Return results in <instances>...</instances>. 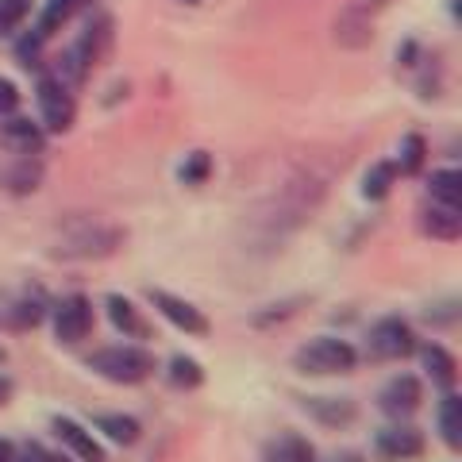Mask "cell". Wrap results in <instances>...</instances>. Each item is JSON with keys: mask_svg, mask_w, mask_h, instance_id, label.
I'll list each match as a JSON object with an SVG mask.
<instances>
[{"mask_svg": "<svg viewBox=\"0 0 462 462\" xmlns=\"http://www.w3.org/2000/svg\"><path fill=\"white\" fill-rule=\"evenodd\" d=\"M108 51H112V16L97 12V16L85 23V32H81L74 42H69V51L58 58L54 78L66 81L69 89H74V85H85L93 69L108 58Z\"/></svg>", "mask_w": 462, "mask_h": 462, "instance_id": "obj_1", "label": "cell"}, {"mask_svg": "<svg viewBox=\"0 0 462 462\" xmlns=\"http://www.w3.org/2000/svg\"><path fill=\"white\" fill-rule=\"evenodd\" d=\"M85 366H89L97 378H105L112 385H143L147 378H154V355L147 346L139 343H112V346H100L85 358Z\"/></svg>", "mask_w": 462, "mask_h": 462, "instance_id": "obj_2", "label": "cell"}, {"mask_svg": "<svg viewBox=\"0 0 462 462\" xmlns=\"http://www.w3.org/2000/svg\"><path fill=\"white\" fill-rule=\"evenodd\" d=\"M293 366L305 378H343V374H355L358 351L339 336H316L305 346H297Z\"/></svg>", "mask_w": 462, "mask_h": 462, "instance_id": "obj_3", "label": "cell"}, {"mask_svg": "<svg viewBox=\"0 0 462 462\" xmlns=\"http://www.w3.org/2000/svg\"><path fill=\"white\" fill-rule=\"evenodd\" d=\"M120 243H124L120 227H108L100 220H81V224L62 231L54 254L58 258H105V254H112L116 247H120Z\"/></svg>", "mask_w": 462, "mask_h": 462, "instance_id": "obj_4", "label": "cell"}, {"mask_svg": "<svg viewBox=\"0 0 462 462\" xmlns=\"http://www.w3.org/2000/svg\"><path fill=\"white\" fill-rule=\"evenodd\" d=\"M35 97H39V116H42V132L51 135H66L78 120V100L74 89L66 81H58L54 74H39L35 85Z\"/></svg>", "mask_w": 462, "mask_h": 462, "instance_id": "obj_5", "label": "cell"}, {"mask_svg": "<svg viewBox=\"0 0 462 462\" xmlns=\"http://www.w3.org/2000/svg\"><path fill=\"white\" fill-rule=\"evenodd\" d=\"M416 331L401 316H382L378 324L366 331V355L374 363H401V358L416 355Z\"/></svg>", "mask_w": 462, "mask_h": 462, "instance_id": "obj_6", "label": "cell"}, {"mask_svg": "<svg viewBox=\"0 0 462 462\" xmlns=\"http://www.w3.org/2000/svg\"><path fill=\"white\" fill-rule=\"evenodd\" d=\"M51 324H54V339L62 346H78L93 336L97 324V309L85 293H69L58 305H51Z\"/></svg>", "mask_w": 462, "mask_h": 462, "instance_id": "obj_7", "label": "cell"}, {"mask_svg": "<svg viewBox=\"0 0 462 462\" xmlns=\"http://www.w3.org/2000/svg\"><path fill=\"white\" fill-rule=\"evenodd\" d=\"M389 0H355V5H346L339 16H336V42L346 51H358L374 42V23H378L382 8Z\"/></svg>", "mask_w": 462, "mask_h": 462, "instance_id": "obj_8", "label": "cell"}, {"mask_svg": "<svg viewBox=\"0 0 462 462\" xmlns=\"http://www.w3.org/2000/svg\"><path fill=\"white\" fill-rule=\"evenodd\" d=\"M147 305L162 316L166 324H173L178 331H185V336H193V339H205L208 336V316L200 312L193 300H185V297H173L166 293V289H147Z\"/></svg>", "mask_w": 462, "mask_h": 462, "instance_id": "obj_9", "label": "cell"}, {"mask_svg": "<svg viewBox=\"0 0 462 462\" xmlns=\"http://www.w3.org/2000/svg\"><path fill=\"white\" fill-rule=\"evenodd\" d=\"M420 404H424V385L416 374H393L378 393V409L389 416V420H409Z\"/></svg>", "mask_w": 462, "mask_h": 462, "instance_id": "obj_10", "label": "cell"}, {"mask_svg": "<svg viewBox=\"0 0 462 462\" xmlns=\"http://www.w3.org/2000/svg\"><path fill=\"white\" fill-rule=\"evenodd\" d=\"M374 451L385 462H409L424 455V431L412 428L409 420H393L374 436Z\"/></svg>", "mask_w": 462, "mask_h": 462, "instance_id": "obj_11", "label": "cell"}, {"mask_svg": "<svg viewBox=\"0 0 462 462\" xmlns=\"http://www.w3.org/2000/svg\"><path fill=\"white\" fill-rule=\"evenodd\" d=\"M0 147L16 158H39L42 147H47V132L42 124H32L23 116H0Z\"/></svg>", "mask_w": 462, "mask_h": 462, "instance_id": "obj_12", "label": "cell"}, {"mask_svg": "<svg viewBox=\"0 0 462 462\" xmlns=\"http://www.w3.org/2000/svg\"><path fill=\"white\" fill-rule=\"evenodd\" d=\"M51 431H54L58 443H62L78 462H108V455H105V447H100V439H97L85 424H78L74 416H54V420H51Z\"/></svg>", "mask_w": 462, "mask_h": 462, "instance_id": "obj_13", "label": "cell"}, {"mask_svg": "<svg viewBox=\"0 0 462 462\" xmlns=\"http://www.w3.org/2000/svg\"><path fill=\"white\" fill-rule=\"evenodd\" d=\"M47 312H51V300L42 297V289H27V293H20L5 309V324L12 331H32V328H39L42 320H47Z\"/></svg>", "mask_w": 462, "mask_h": 462, "instance_id": "obj_14", "label": "cell"}, {"mask_svg": "<svg viewBox=\"0 0 462 462\" xmlns=\"http://www.w3.org/2000/svg\"><path fill=\"white\" fill-rule=\"evenodd\" d=\"M300 409L324 428H346L358 416L351 397H300Z\"/></svg>", "mask_w": 462, "mask_h": 462, "instance_id": "obj_15", "label": "cell"}, {"mask_svg": "<svg viewBox=\"0 0 462 462\" xmlns=\"http://www.w3.org/2000/svg\"><path fill=\"white\" fill-rule=\"evenodd\" d=\"M105 309H108L112 328L120 331L124 339H151V324L143 320V312L135 309V300H127L120 293H108L105 297Z\"/></svg>", "mask_w": 462, "mask_h": 462, "instance_id": "obj_16", "label": "cell"}, {"mask_svg": "<svg viewBox=\"0 0 462 462\" xmlns=\"http://www.w3.org/2000/svg\"><path fill=\"white\" fill-rule=\"evenodd\" d=\"M263 462H316V447L300 431H278L263 443Z\"/></svg>", "mask_w": 462, "mask_h": 462, "instance_id": "obj_17", "label": "cell"}, {"mask_svg": "<svg viewBox=\"0 0 462 462\" xmlns=\"http://www.w3.org/2000/svg\"><path fill=\"white\" fill-rule=\"evenodd\" d=\"M420 351V363L428 370V378L436 389H443V393H451L455 382H458V363H455V355L447 351L443 343H424V346H416Z\"/></svg>", "mask_w": 462, "mask_h": 462, "instance_id": "obj_18", "label": "cell"}, {"mask_svg": "<svg viewBox=\"0 0 462 462\" xmlns=\"http://www.w3.org/2000/svg\"><path fill=\"white\" fill-rule=\"evenodd\" d=\"M93 431H100V436L112 439L116 447H135L143 436V424L127 412H100V416H93Z\"/></svg>", "mask_w": 462, "mask_h": 462, "instance_id": "obj_19", "label": "cell"}, {"mask_svg": "<svg viewBox=\"0 0 462 462\" xmlns=\"http://www.w3.org/2000/svg\"><path fill=\"white\" fill-rule=\"evenodd\" d=\"M420 227L431 239L455 243L462 236V208H447V205H436V200H431V208H424V216H420Z\"/></svg>", "mask_w": 462, "mask_h": 462, "instance_id": "obj_20", "label": "cell"}, {"mask_svg": "<svg viewBox=\"0 0 462 462\" xmlns=\"http://www.w3.org/2000/svg\"><path fill=\"white\" fill-rule=\"evenodd\" d=\"M436 424H439V439L451 447V451H458L462 447V397L455 393H443L439 409H436Z\"/></svg>", "mask_w": 462, "mask_h": 462, "instance_id": "obj_21", "label": "cell"}, {"mask_svg": "<svg viewBox=\"0 0 462 462\" xmlns=\"http://www.w3.org/2000/svg\"><path fill=\"white\" fill-rule=\"evenodd\" d=\"M85 5H89V0H47V5H42V16H39V23H35V32H39L42 39H51L54 32H62V27L74 20Z\"/></svg>", "mask_w": 462, "mask_h": 462, "instance_id": "obj_22", "label": "cell"}, {"mask_svg": "<svg viewBox=\"0 0 462 462\" xmlns=\"http://www.w3.org/2000/svg\"><path fill=\"white\" fill-rule=\"evenodd\" d=\"M428 197L436 200V205L462 208V173H458V170H431V178H428Z\"/></svg>", "mask_w": 462, "mask_h": 462, "instance_id": "obj_23", "label": "cell"}, {"mask_svg": "<svg viewBox=\"0 0 462 462\" xmlns=\"http://www.w3.org/2000/svg\"><path fill=\"white\" fill-rule=\"evenodd\" d=\"M166 382L173 389H185V393H189V389L205 385V366H200L193 355H173L166 363Z\"/></svg>", "mask_w": 462, "mask_h": 462, "instance_id": "obj_24", "label": "cell"}, {"mask_svg": "<svg viewBox=\"0 0 462 462\" xmlns=\"http://www.w3.org/2000/svg\"><path fill=\"white\" fill-rule=\"evenodd\" d=\"M39 181H42L39 158H16V170H8V173H5V185H8L12 193H35V189H39Z\"/></svg>", "mask_w": 462, "mask_h": 462, "instance_id": "obj_25", "label": "cell"}, {"mask_svg": "<svg viewBox=\"0 0 462 462\" xmlns=\"http://www.w3.org/2000/svg\"><path fill=\"white\" fill-rule=\"evenodd\" d=\"M393 181H397V166L393 162H374L366 170V178H363V197L366 200H385L389 189H393Z\"/></svg>", "mask_w": 462, "mask_h": 462, "instance_id": "obj_26", "label": "cell"}, {"mask_svg": "<svg viewBox=\"0 0 462 462\" xmlns=\"http://www.w3.org/2000/svg\"><path fill=\"white\" fill-rule=\"evenodd\" d=\"M424 158H428V143H424V135H404L401 139V147H397V170L401 173H420V166H424Z\"/></svg>", "mask_w": 462, "mask_h": 462, "instance_id": "obj_27", "label": "cell"}, {"mask_svg": "<svg viewBox=\"0 0 462 462\" xmlns=\"http://www.w3.org/2000/svg\"><path fill=\"white\" fill-rule=\"evenodd\" d=\"M27 16H32V0H0V39L16 35Z\"/></svg>", "mask_w": 462, "mask_h": 462, "instance_id": "obj_28", "label": "cell"}, {"mask_svg": "<svg viewBox=\"0 0 462 462\" xmlns=\"http://www.w3.org/2000/svg\"><path fill=\"white\" fill-rule=\"evenodd\" d=\"M208 173H212V158H208V151H193V154H185V162H181V170H178V178H181V185H205L208 181Z\"/></svg>", "mask_w": 462, "mask_h": 462, "instance_id": "obj_29", "label": "cell"}, {"mask_svg": "<svg viewBox=\"0 0 462 462\" xmlns=\"http://www.w3.org/2000/svg\"><path fill=\"white\" fill-rule=\"evenodd\" d=\"M16 108H20V89H16V81L0 78V116H12Z\"/></svg>", "mask_w": 462, "mask_h": 462, "instance_id": "obj_30", "label": "cell"}, {"mask_svg": "<svg viewBox=\"0 0 462 462\" xmlns=\"http://www.w3.org/2000/svg\"><path fill=\"white\" fill-rule=\"evenodd\" d=\"M293 305H297V300H282V305H270V312H258V316H254V324L266 328V324H273V320H285V316L297 312Z\"/></svg>", "mask_w": 462, "mask_h": 462, "instance_id": "obj_31", "label": "cell"}, {"mask_svg": "<svg viewBox=\"0 0 462 462\" xmlns=\"http://www.w3.org/2000/svg\"><path fill=\"white\" fill-rule=\"evenodd\" d=\"M16 462H51V451L42 443H23L16 451Z\"/></svg>", "mask_w": 462, "mask_h": 462, "instance_id": "obj_32", "label": "cell"}, {"mask_svg": "<svg viewBox=\"0 0 462 462\" xmlns=\"http://www.w3.org/2000/svg\"><path fill=\"white\" fill-rule=\"evenodd\" d=\"M12 393H16V385H12V378H5V374H0V409H5V404L12 401Z\"/></svg>", "mask_w": 462, "mask_h": 462, "instance_id": "obj_33", "label": "cell"}, {"mask_svg": "<svg viewBox=\"0 0 462 462\" xmlns=\"http://www.w3.org/2000/svg\"><path fill=\"white\" fill-rule=\"evenodd\" d=\"M0 462H16V443L12 439H0Z\"/></svg>", "mask_w": 462, "mask_h": 462, "instance_id": "obj_34", "label": "cell"}, {"mask_svg": "<svg viewBox=\"0 0 462 462\" xmlns=\"http://www.w3.org/2000/svg\"><path fill=\"white\" fill-rule=\"evenodd\" d=\"M51 462H74V458H66V455H51Z\"/></svg>", "mask_w": 462, "mask_h": 462, "instance_id": "obj_35", "label": "cell"}, {"mask_svg": "<svg viewBox=\"0 0 462 462\" xmlns=\"http://www.w3.org/2000/svg\"><path fill=\"white\" fill-rule=\"evenodd\" d=\"M181 5H200V0H181Z\"/></svg>", "mask_w": 462, "mask_h": 462, "instance_id": "obj_36", "label": "cell"}, {"mask_svg": "<svg viewBox=\"0 0 462 462\" xmlns=\"http://www.w3.org/2000/svg\"><path fill=\"white\" fill-rule=\"evenodd\" d=\"M0 366H5V351H0Z\"/></svg>", "mask_w": 462, "mask_h": 462, "instance_id": "obj_37", "label": "cell"}]
</instances>
